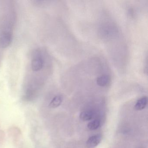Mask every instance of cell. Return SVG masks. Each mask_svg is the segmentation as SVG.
<instances>
[{
    "instance_id": "obj_1",
    "label": "cell",
    "mask_w": 148,
    "mask_h": 148,
    "mask_svg": "<svg viewBox=\"0 0 148 148\" xmlns=\"http://www.w3.org/2000/svg\"><path fill=\"white\" fill-rule=\"evenodd\" d=\"M12 41V34L8 32H4L0 34V47L4 48L8 47Z\"/></svg>"
},
{
    "instance_id": "obj_2",
    "label": "cell",
    "mask_w": 148,
    "mask_h": 148,
    "mask_svg": "<svg viewBox=\"0 0 148 148\" xmlns=\"http://www.w3.org/2000/svg\"><path fill=\"white\" fill-rule=\"evenodd\" d=\"M102 140V136L97 134L90 137L86 142V145L89 148H93L97 146Z\"/></svg>"
},
{
    "instance_id": "obj_3",
    "label": "cell",
    "mask_w": 148,
    "mask_h": 148,
    "mask_svg": "<svg viewBox=\"0 0 148 148\" xmlns=\"http://www.w3.org/2000/svg\"><path fill=\"white\" fill-rule=\"evenodd\" d=\"M44 61L41 57H36L32 60L31 66L32 69L34 71H40L44 66Z\"/></svg>"
},
{
    "instance_id": "obj_4",
    "label": "cell",
    "mask_w": 148,
    "mask_h": 148,
    "mask_svg": "<svg viewBox=\"0 0 148 148\" xmlns=\"http://www.w3.org/2000/svg\"><path fill=\"white\" fill-rule=\"evenodd\" d=\"M110 81V78L109 75L103 74L97 77V83L99 86L103 87L109 84Z\"/></svg>"
},
{
    "instance_id": "obj_5",
    "label": "cell",
    "mask_w": 148,
    "mask_h": 148,
    "mask_svg": "<svg viewBox=\"0 0 148 148\" xmlns=\"http://www.w3.org/2000/svg\"><path fill=\"white\" fill-rule=\"evenodd\" d=\"M148 102V99L145 96L140 98L137 101L135 106V110H141L146 107Z\"/></svg>"
},
{
    "instance_id": "obj_6",
    "label": "cell",
    "mask_w": 148,
    "mask_h": 148,
    "mask_svg": "<svg viewBox=\"0 0 148 148\" xmlns=\"http://www.w3.org/2000/svg\"><path fill=\"white\" fill-rule=\"evenodd\" d=\"M63 100V98L62 96L60 95L56 96L53 99L49 104V107L51 108H56L58 107L61 104Z\"/></svg>"
},
{
    "instance_id": "obj_7",
    "label": "cell",
    "mask_w": 148,
    "mask_h": 148,
    "mask_svg": "<svg viewBox=\"0 0 148 148\" xmlns=\"http://www.w3.org/2000/svg\"><path fill=\"white\" fill-rule=\"evenodd\" d=\"M93 114L90 111L82 112L79 115V117L81 120L84 121L91 120L93 117Z\"/></svg>"
},
{
    "instance_id": "obj_8",
    "label": "cell",
    "mask_w": 148,
    "mask_h": 148,
    "mask_svg": "<svg viewBox=\"0 0 148 148\" xmlns=\"http://www.w3.org/2000/svg\"><path fill=\"white\" fill-rule=\"evenodd\" d=\"M99 125H100V121L98 120H95L90 122L87 125V127L89 130H97L99 127Z\"/></svg>"
}]
</instances>
